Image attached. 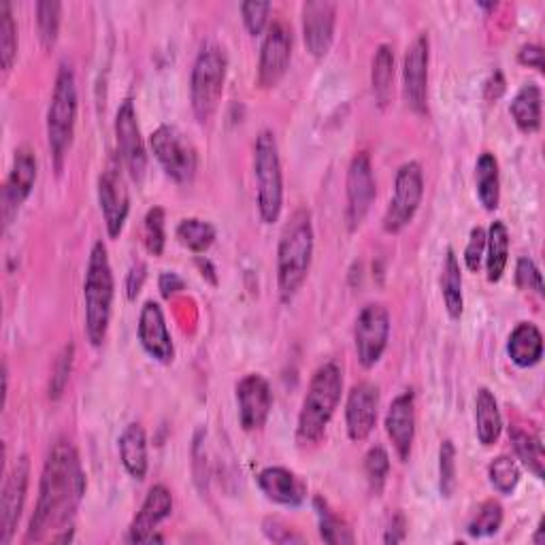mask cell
Listing matches in <instances>:
<instances>
[{
  "label": "cell",
  "instance_id": "37",
  "mask_svg": "<svg viewBox=\"0 0 545 545\" xmlns=\"http://www.w3.org/2000/svg\"><path fill=\"white\" fill-rule=\"evenodd\" d=\"M503 526V507L499 501H484L480 505V509L475 511V516L471 518L469 526H467V533L475 539L480 537H490V535H497L501 531Z\"/></svg>",
  "mask_w": 545,
  "mask_h": 545
},
{
  "label": "cell",
  "instance_id": "13",
  "mask_svg": "<svg viewBox=\"0 0 545 545\" xmlns=\"http://www.w3.org/2000/svg\"><path fill=\"white\" fill-rule=\"evenodd\" d=\"M28 482H30V460L28 456H20L5 477L3 497H0V545L11 543L15 528H18L20 524L24 503H26Z\"/></svg>",
  "mask_w": 545,
  "mask_h": 545
},
{
  "label": "cell",
  "instance_id": "14",
  "mask_svg": "<svg viewBox=\"0 0 545 545\" xmlns=\"http://www.w3.org/2000/svg\"><path fill=\"white\" fill-rule=\"evenodd\" d=\"M115 141H118V156L132 179L141 181L147 169V152L137 122L135 103L126 98L115 115Z\"/></svg>",
  "mask_w": 545,
  "mask_h": 545
},
{
  "label": "cell",
  "instance_id": "9",
  "mask_svg": "<svg viewBox=\"0 0 545 545\" xmlns=\"http://www.w3.org/2000/svg\"><path fill=\"white\" fill-rule=\"evenodd\" d=\"M152 152L160 167L177 184H190L198 169V156L194 145L177 126L164 124L150 137Z\"/></svg>",
  "mask_w": 545,
  "mask_h": 545
},
{
  "label": "cell",
  "instance_id": "46",
  "mask_svg": "<svg viewBox=\"0 0 545 545\" xmlns=\"http://www.w3.org/2000/svg\"><path fill=\"white\" fill-rule=\"evenodd\" d=\"M484 254H486V230L482 226H475L471 230L467 250H465V264L471 273L480 271Z\"/></svg>",
  "mask_w": 545,
  "mask_h": 545
},
{
  "label": "cell",
  "instance_id": "25",
  "mask_svg": "<svg viewBox=\"0 0 545 545\" xmlns=\"http://www.w3.org/2000/svg\"><path fill=\"white\" fill-rule=\"evenodd\" d=\"M120 448V458L122 465L128 471V475L132 480L143 482L147 475V467H150V462H147V435L145 428L139 422L128 424L118 441Z\"/></svg>",
  "mask_w": 545,
  "mask_h": 545
},
{
  "label": "cell",
  "instance_id": "26",
  "mask_svg": "<svg viewBox=\"0 0 545 545\" xmlns=\"http://www.w3.org/2000/svg\"><path fill=\"white\" fill-rule=\"evenodd\" d=\"M507 354L520 369H531L543 356L541 330L531 322H520L511 330L507 341Z\"/></svg>",
  "mask_w": 545,
  "mask_h": 545
},
{
  "label": "cell",
  "instance_id": "17",
  "mask_svg": "<svg viewBox=\"0 0 545 545\" xmlns=\"http://www.w3.org/2000/svg\"><path fill=\"white\" fill-rule=\"evenodd\" d=\"M237 405L243 431H262L273 409V392L267 379L258 373L245 375L237 384Z\"/></svg>",
  "mask_w": 545,
  "mask_h": 545
},
{
  "label": "cell",
  "instance_id": "28",
  "mask_svg": "<svg viewBox=\"0 0 545 545\" xmlns=\"http://www.w3.org/2000/svg\"><path fill=\"white\" fill-rule=\"evenodd\" d=\"M475 190L486 211H494L501 203V175L499 160L494 154L484 152L475 164Z\"/></svg>",
  "mask_w": 545,
  "mask_h": 545
},
{
  "label": "cell",
  "instance_id": "29",
  "mask_svg": "<svg viewBox=\"0 0 545 545\" xmlns=\"http://www.w3.org/2000/svg\"><path fill=\"white\" fill-rule=\"evenodd\" d=\"M441 296L445 303V311L452 320H460L462 311H465V296H462V271L460 262L450 247L445 252L443 269H441Z\"/></svg>",
  "mask_w": 545,
  "mask_h": 545
},
{
  "label": "cell",
  "instance_id": "47",
  "mask_svg": "<svg viewBox=\"0 0 545 545\" xmlns=\"http://www.w3.org/2000/svg\"><path fill=\"white\" fill-rule=\"evenodd\" d=\"M262 531L273 543H305L303 535L296 533L294 528H290L286 522H282L279 518L264 520Z\"/></svg>",
  "mask_w": 545,
  "mask_h": 545
},
{
  "label": "cell",
  "instance_id": "2",
  "mask_svg": "<svg viewBox=\"0 0 545 545\" xmlns=\"http://www.w3.org/2000/svg\"><path fill=\"white\" fill-rule=\"evenodd\" d=\"M341 392L343 373L337 362H326V365L313 373L303 399L299 424H296V443H299V448H316L324 439L326 428L341 403Z\"/></svg>",
  "mask_w": 545,
  "mask_h": 545
},
{
  "label": "cell",
  "instance_id": "51",
  "mask_svg": "<svg viewBox=\"0 0 545 545\" xmlns=\"http://www.w3.org/2000/svg\"><path fill=\"white\" fill-rule=\"evenodd\" d=\"M407 537V522H405V516L401 514H394L390 524H388V531L384 535V543H401L405 541Z\"/></svg>",
  "mask_w": 545,
  "mask_h": 545
},
{
  "label": "cell",
  "instance_id": "40",
  "mask_svg": "<svg viewBox=\"0 0 545 545\" xmlns=\"http://www.w3.org/2000/svg\"><path fill=\"white\" fill-rule=\"evenodd\" d=\"M488 477L494 490L501 494H511L520 484V469L514 458L499 456L490 462Z\"/></svg>",
  "mask_w": 545,
  "mask_h": 545
},
{
  "label": "cell",
  "instance_id": "19",
  "mask_svg": "<svg viewBox=\"0 0 545 545\" xmlns=\"http://www.w3.org/2000/svg\"><path fill=\"white\" fill-rule=\"evenodd\" d=\"M337 5L328 0H311L303 5V39L313 58H324L335 41Z\"/></svg>",
  "mask_w": 545,
  "mask_h": 545
},
{
  "label": "cell",
  "instance_id": "30",
  "mask_svg": "<svg viewBox=\"0 0 545 545\" xmlns=\"http://www.w3.org/2000/svg\"><path fill=\"white\" fill-rule=\"evenodd\" d=\"M541 88L535 84H526L520 88L514 101H511L509 113L514 118L516 126L531 135V132H537L541 128Z\"/></svg>",
  "mask_w": 545,
  "mask_h": 545
},
{
  "label": "cell",
  "instance_id": "36",
  "mask_svg": "<svg viewBox=\"0 0 545 545\" xmlns=\"http://www.w3.org/2000/svg\"><path fill=\"white\" fill-rule=\"evenodd\" d=\"M15 58H18V26L13 20L11 3L3 0L0 3V62L5 73L13 69Z\"/></svg>",
  "mask_w": 545,
  "mask_h": 545
},
{
  "label": "cell",
  "instance_id": "10",
  "mask_svg": "<svg viewBox=\"0 0 545 545\" xmlns=\"http://www.w3.org/2000/svg\"><path fill=\"white\" fill-rule=\"evenodd\" d=\"M390 339V313L384 305L371 303L358 313L354 326V345L358 362L373 369L382 360Z\"/></svg>",
  "mask_w": 545,
  "mask_h": 545
},
{
  "label": "cell",
  "instance_id": "11",
  "mask_svg": "<svg viewBox=\"0 0 545 545\" xmlns=\"http://www.w3.org/2000/svg\"><path fill=\"white\" fill-rule=\"evenodd\" d=\"M98 205H101L107 235L118 239L130 213V194L120 167V160L111 158L107 169L98 177Z\"/></svg>",
  "mask_w": 545,
  "mask_h": 545
},
{
  "label": "cell",
  "instance_id": "50",
  "mask_svg": "<svg viewBox=\"0 0 545 545\" xmlns=\"http://www.w3.org/2000/svg\"><path fill=\"white\" fill-rule=\"evenodd\" d=\"M158 286H160V292H162L164 299H171L173 294H177L179 290H184V288H186V282H184V279H181L177 273L167 271V273H162V275H160Z\"/></svg>",
  "mask_w": 545,
  "mask_h": 545
},
{
  "label": "cell",
  "instance_id": "32",
  "mask_svg": "<svg viewBox=\"0 0 545 545\" xmlns=\"http://www.w3.org/2000/svg\"><path fill=\"white\" fill-rule=\"evenodd\" d=\"M509 439L514 443L516 456L522 460V465L531 471L537 480H543V443L541 437L533 431H526L522 426L509 428Z\"/></svg>",
  "mask_w": 545,
  "mask_h": 545
},
{
  "label": "cell",
  "instance_id": "27",
  "mask_svg": "<svg viewBox=\"0 0 545 545\" xmlns=\"http://www.w3.org/2000/svg\"><path fill=\"white\" fill-rule=\"evenodd\" d=\"M475 426H477V439L482 445L490 448L499 441L503 431L501 411L497 405V399L488 388H480L475 396Z\"/></svg>",
  "mask_w": 545,
  "mask_h": 545
},
{
  "label": "cell",
  "instance_id": "6",
  "mask_svg": "<svg viewBox=\"0 0 545 545\" xmlns=\"http://www.w3.org/2000/svg\"><path fill=\"white\" fill-rule=\"evenodd\" d=\"M226 71L228 58L224 49L216 43H207L198 52L190 77V103L196 120L201 124H207L220 107Z\"/></svg>",
  "mask_w": 545,
  "mask_h": 545
},
{
  "label": "cell",
  "instance_id": "44",
  "mask_svg": "<svg viewBox=\"0 0 545 545\" xmlns=\"http://www.w3.org/2000/svg\"><path fill=\"white\" fill-rule=\"evenodd\" d=\"M271 9H273L271 3H258V0H250V3H243L241 5L243 24H245L247 32H250L252 37L262 35V30L267 28Z\"/></svg>",
  "mask_w": 545,
  "mask_h": 545
},
{
  "label": "cell",
  "instance_id": "12",
  "mask_svg": "<svg viewBox=\"0 0 545 545\" xmlns=\"http://www.w3.org/2000/svg\"><path fill=\"white\" fill-rule=\"evenodd\" d=\"M292 58V28L284 20H275L264 35L260 62H258V86L262 90L275 88L284 79Z\"/></svg>",
  "mask_w": 545,
  "mask_h": 545
},
{
  "label": "cell",
  "instance_id": "43",
  "mask_svg": "<svg viewBox=\"0 0 545 545\" xmlns=\"http://www.w3.org/2000/svg\"><path fill=\"white\" fill-rule=\"evenodd\" d=\"M73 354H75V348H73V343H69L56 360L54 373H52V384H49V396H52V399H60L66 384H69L71 369H73Z\"/></svg>",
  "mask_w": 545,
  "mask_h": 545
},
{
  "label": "cell",
  "instance_id": "53",
  "mask_svg": "<svg viewBox=\"0 0 545 545\" xmlns=\"http://www.w3.org/2000/svg\"><path fill=\"white\" fill-rule=\"evenodd\" d=\"M541 533H543V522L539 524V531H537V537H535V543H543V537H541Z\"/></svg>",
  "mask_w": 545,
  "mask_h": 545
},
{
  "label": "cell",
  "instance_id": "1",
  "mask_svg": "<svg viewBox=\"0 0 545 545\" xmlns=\"http://www.w3.org/2000/svg\"><path fill=\"white\" fill-rule=\"evenodd\" d=\"M86 494V473L69 439L49 448L41 473L39 499L30 518L28 541L66 543L73 539V520Z\"/></svg>",
  "mask_w": 545,
  "mask_h": 545
},
{
  "label": "cell",
  "instance_id": "16",
  "mask_svg": "<svg viewBox=\"0 0 545 545\" xmlns=\"http://www.w3.org/2000/svg\"><path fill=\"white\" fill-rule=\"evenodd\" d=\"M345 186H348V211H345V220H348L350 230H356L365 222L377 196L373 164L367 152H360L352 158L348 169V184Z\"/></svg>",
  "mask_w": 545,
  "mask_h": 545
},
{
  "label": "cell",
  "instance_id": "18",
  "mask_svg": "<svg viewBox=\"0 0 545 545\" xmlns=\"http://www.w3.org/2000/svg\"><path fill=\"white\" fill-rule=\"evenodd\" d=\"M37 175H39V167H37L35 152H32L30 147H20V150L15 152L13 167L9 171V177H7L5 188H3L5 228L13 222L15 213H18L20 207L26 203V198L30 196L32 188H35V184H37Z\"/></svg>",
  "mask_w": 545,
  "mask_h": 545
},
{
  "label": "cell",
  "instance_id": "41",
  "mask_svg": "<svg viewBox=\"0 0 545 545\" xmlns=\"http://www.w3.org/2000/svg\"><path fill=\"white\" fill-rule=\"evenodd\" d=\"M164 209L152 207L143 220V245L152 256H162L164 243H167V233H164Z\"/></svg>",
  "mask_w": 545,
  "mask_h": 545
},
{
  "label": "cell",
  "instance_id": "48",
  "mask_svg": "<svg viewBox=\"0 0 545 545\" xmlns=\"http://www.w3.org/2000/svg\"><path fill=\"white\" fill-rule=\"evenodd\" d=\"M145 277H147V267L143 262H137L132 264L130 271H128V277H126V296L128 301H137V296L145 284Z\"/></svg>",
  "mask_w": 545,
  "mask_h": 545
},
{
  "label": "cell",
  "instance_id": "49",
  "mask_svg": "<svg viewBox=\"0 0 545 545\" xmlns=\"http://www.w3.org/2000/svg\"><path fill=\"white\" fill-rule=\"evenodd\" d=\"M518 62L524 66H531V69L543 71V49L541 45H522L518 52Z\"/></svg>",
  "mask_w": 545,
  "mask_h": 545
},
{
  "label": "cell",
  "instance_id": "22",
  "mask_svg": "<svg viewBox=\"0 0 545 545\" xmlns=\"http://www.w3.org/2000/svg\"><path fill=\"white\" fill-rule=\"evenodd\" d=\"M379 411V388L362 382L356 384L350 394L348 403H345V426H348V435L352 441H365L377 424Z\"/></svg>",
  "mask_w": 545,
  "mask_h": 545
},
{
  "label": "cell",
  "instance_id": "35",
  "mask_svg": "<svg viewBox=\"0 0 545 545\" xmlns=\"http://www.w3.org/2000/svg\"><path fill=\"white\" fill-rule=\"evenodd\" d=\"M177 239L179 243L188 247L194 254H205L209 247L216 243V228L213 224L198 220V218H188L181 220L177 226Z\"/></svg>",
  "mask_w": 545,
  "mask_h": 545
},
{
  "label": "cell",
  "instance_id": "23",
  "mask_svg": "<svg viewBox=\"0 0 545 545\" xmlns=\"http://www.w3.org/2000/svg\"><path fill=\"white\" fill-rule=\"evenodd\" d=\"M386 433L403 462L409 460L416 439V394L411 390L401 392L392 401L386 414Z\"/></svg>",
  "mask_w": 545,
  "mask_h": 545
},
{
  "label": "cell",
  "instance_id": "24",
  "mask_svg": "<svg viewBox=\"0 0 545 545\" xmlns=\"http://www.w3.org/2000/svg\"><path fill=\"white\" fill-rule=\"evenodd\" d=\"M258 486L269 501L284 507H299L307 497V486L286 467H267L258 473Z\"/></svg>",
  "mask_w": 545,
  "mask_h": 545
},
{
  "label": "cell",
  "instance_id": "8",
  "mask_svg": "<svg viewBox=\"0 0 545 545\" xmlns=\"http://www.w3.org/2000/svg\"><path fill=\"white\" fill-rule=\"evenodd\" d=\"M424 198V173L420 162L409 160L396 171L394 179V196L384 216V230L390 235L401 233V230L414 220Z\"/></svg>",
  "mask_w": 545,
  "mask_h": 545
},
{
  "label": "cell",
  "instance_id": "39",
  "mask_svg": "<svg viewBox=\"0 0 545 545\" xmlns=\"http://www.w3.org/2000/svg\"><path fill=\"white\" fill-rule=\"evenodd\" d=\"M365 473H367L371 494L379 497V494H382L386 488V480H388V473H390V456L382 448V445H373V448L367 452Z\"/></svg>",
  "mask_w": 545,
  "mask_h": 545
},
{
  "label": "cell",
  "instance_id": "3",
  "mask_svg": "<svg viewBox=\"0 0 545 545\" xmlns=\"http://www.w3.org/2000/svg\"><path fill=\"white\" fill-rule=\"evenodd\" d=\"M313 258L311 213L301 207L282 230L277 245V288L284 301H290L305 284Z\"/></svg>",
  "mask_w": 545,
  "mask_h": 545
},
{
  "label": "cell",
  "instance_id": "15",
  "mask_svg": "<svg viewBox=\"0 0 545 545\" xmlns=\"http://www.w3.org/2000/svg\"><path fill=\"white\" fill-rule=\"evenodd\" d=\"M428 62H431V41L426 32H422L407 47L403 60V96L407 107L416 113H426Z\"/></svg>",
  "mask_w": 545,
  "mask_h": 545
},
{
  "label": "cell",
  "instance_id": "21",
  "mask_svg": "<svg viewBox=\"0 0 545 545\" xmlns=\"http://www.w3.org/2000/svg\"><path fill=\"white\" fill-rule=\"evenodd\" d=\"M171 511H173L171 490L167 486L156 484L154 488H150V492H147L141 511L128 528V541L130 543L162 541V537L156 535V528L160 522H164L171 516Z\"/></svg>",
  "mask_w": 545,
  "mask_h": 545
},
{
  "label": "cell",
  "instance_id": "52",
  "mask_svg": "<svg viewBox=\"0 0 545 545\" xmlns=\"http://www.w3.org/2000/svg\"><path fill=\"white\" fill-rule=\"evenodd\" d=\"M507 84H505V77H503V73L501 71H494L490 77H488V81H486V86H484V98H486V101H490V103H494V101H499V98L505 94V88Z\"/></svg>",
  "mask_w": 545,
  "mask_h": 545
},
{
  "label": "cell",
  "instance_id": "31",
  "mask_svg": "<svg viewBox=\"0 0 545 545\" xmlns=\"http://www.w3.org/2000/svg\"><path fill=\"white\" fill-rule=\"evenodd\" d=\"M509 260V230L505 222H492L486 233V273L488 282L497 284L507 269Z\"/></svg>",
  "mask_w": 545,
  "mask_h": 545
},
{
  "label": "cell",
  "instance_id": "38",
  "mask_svg": "<svg viewBox=\"0 0 545 545\" xmlns=\"http://www.w3.org/2000/svg\"><path fill=\"white\" fill-rule=\"evenodd\" d=\"M62 24V5L58 0H43L37 5V28L39 39L45 49H52L60 35Z\"/></svg>",
  "mask_w": 545,
  "mask_h": 545
},
{
  "label": "cell",
  "instance_id": "42",
  "mask_svg": "<svg viewBox=\"0 0 545 545\" xmlns=\"http://www.w3.org/2000/svg\"><path fill=\"white\" fill-rule=\"evenodd\" d=\"M456 448L450 439H445L439 448V492L443 499H452L456 490Z\"/></svg>",
  "mask_w": 545,
  "mask_h": 545
},
{
  "label": "cell",
  "instance_id": "33",
  "mask_svg": "<svg viewBox=\"0 0 545 545\" xmlns=\"http://www.w3.org/2000/svg\"><path fill=\"white\" fill-rule=\"evenodd\" d=\"M392 81H394V49L384 43L377 47L371 69V86L379 107H386L390 103Z\"/></svg>",
  "mask_w": 545,
  "mask_h": 545
},
{
  "label": "cell",
  "instance_id": "5",
  "mask_svg": "<svg viewBox=\"0 0 545 545\" xmlns=\"http://www.w3.org/2000/svg\"><path fill=\"white\" fill-rule=\"evenodd\" d=\"M77 124V81L69 62L60 64L52 103L47 109V143L52 150L54 167L58 173L64 169V158L73 145Z\"/></svg>",
  "mask_w": 545,
  "mask_h": 545
},
{
  "label": "cell",
  "instance_id": "20",
  "mask_svg": "<svg viewBox=\"0 0 545 545\" xmlns=\"http://www.w3.org/2000/svg\"><path fill=\"white\" fill-rule=\"evenodd\" d=\"M137 335L141 348L160 365H171L175 358V345L169 333L164 311L156 301H147L139 313Z\"/></svg>",
  "mask_w": 545,
  "mask_h": 545
},
{
  "label": "cell",
  "instance_id": "34",
  "mask_svg": "<svg viewBox=\"0 0 545 545\" xmlns=\"http://www.w3.org/2000/svg\"><path fill=\"white\" fill-rule=\"evenodd\" d=\"M313 505H316L322 541H326L330 545H343V543H354L356 541L348 522H345L341 516H337L322 497H316Z\"/></svg>",
  "mask_w": 545,
  "mask_h": 545
},
{
  "label": "cell",
  "instance_id": "7",
  "mask_svg": "<svg viewBox=\"0 0 545 545\" xmlns=\"http://www.w3.org/2000/svg\"><path fill=\"white\" fill-rule=\"evenodd\" d=\"M254 177L258 213L264 224H275L284 207V175L277 139L271 130H262L254 143Z\"/></svg>",
  "mask_w": 545,
  "mask_h": 545
},
{
  "label": "cell",
  "instance_id": "45",
  "mask_svg": "<svg viewBox=\"0 0 545 545\" xmlns=\"http://www.w3.org/2000/svg\"><path fill=\"white\" fill-rule=\"evenodd\" d=\"M516 286L520 290H533L539 296H543V277L537 269V264L531 258H520L516 264Z\"/></svg>",
  "mask_w": 545,
  "mask_h": 545
},
{
  "label": "cell",
  "instance_id": "4",
  "mask_svg": "<svg viewBox=\"0 0 545 545\" xmlns=\"http://www.w3.org/2000/svg\"><path fill=\"white\" fill-rule=\"evenodd\" d=\"M113 271L109 262L107 245L96 241L88 258L84 279V303H86V335L94 348H101L107 339L113 307Z\"/></svg>",
  "mask_w": 545,
  "mask_h": 545
}]
</instances>
